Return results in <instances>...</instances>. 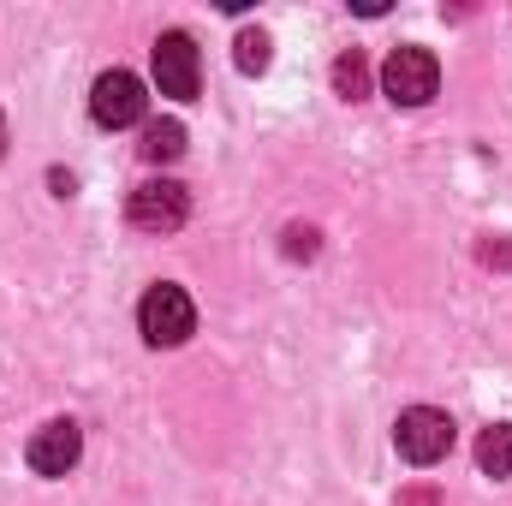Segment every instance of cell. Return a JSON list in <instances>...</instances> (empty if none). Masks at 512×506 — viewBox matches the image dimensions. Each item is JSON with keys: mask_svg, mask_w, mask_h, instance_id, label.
Listing matches in <instances>:
<instances>
[{"mask_svg": "<svg viewBox=\"0 0 512 506\" xmlns=\"http://www.w3.org/2000/svg\"><path fill=\"white\" fill-rule=\"evenodd\" d=\"M382 90L393 108H423L441 90V60L429 48H393L382 66Z\"/></svg>", "mask_w": 512, "mask_h": 506, "instance_id": "3957f363", "label": "cell"}, {"mask_svg": "<svg viewBox=\"0 0 512 506\" xmlns=\"http://www.w3.org/2000/svg\"><path fill=\"white\" fill-rule=\"evenodd\" d=\"M334 90H340L346 102H364V96H370V66H364V54H358V48L334 60Z\"/></svg>", "mask_w": 512, "mask_h": 506, "instance_id": "30bf717a", "label": "cell"}, {"mask_svg": "<svg viewBox=\"0 0 512 506\" xmlns=\"http://www.w3.org/2000/svg\"><path fill=\"white\" fill-rule=\"evenodd\" d=\"M78 453H84V429H78L72 417H54V423H42V429L30 435L24 465H30L36 477H66V471L78 465Z\"/></svg>", "mask_w": 512, "mask_h": 506, "instance_id": "52a82bcc", "label": "cell"}, {"mask_svg": "<svg viewBox=\"0 0 512 506\" xmlns=\"http://www.w3.org/2000/svg\"><path fill=\"white\" fill-rule=\"evenodd\" d=\"M233 60H239V72H268V60H274V54H268V36H262V30H245Z\"/></svg>", "mask_w": 512, "mask_h": 506, "instance_id": "8fae6325", "label": "cell"}, {"mask_svg": "<svg viewBox=\"0 0 512 506\" xmlns=\"http://www.w3.org/2000/svg\"><path fill=\"white\" fill-rule=\"evenodd\" d=\"M203 84V66H197V42L185 30H167L155 36V90L173 96V102H191Z\"/></svg>", "mask_w": 512, "mask_h": 506, "instance_id": "5b68a950", "label": "cell"}, {"mask_svg": "<svg viewBox=\"0 0 512 506\" xmlns=\"http://www.w3.org/2000/svg\"><path fill=\"white\" fill-rule=\"evenodd\" d=\"M393 447H399L405 465H441L453 453V417L435 411V405H411L393 423Z\"/></svg>", "mask_w": 512, "mask_h": 506, "instance_id": "7a4b0ae2", "label": "cell"}, {"mask_svg": "<svg viewBox=\"0 0 512 506\" xmlns=\"http://www.w3.org/2000/svg\"><path fill=\"white\" fill-rule=\"evenodd\" d=\"M143 108H149V96H143V84L131 78V72H102L96 78V90H90V120L102 131H126L143 120Z\"/></svg>", "mask_w": 512, "mask_h": 506, "instance_id": "8992f818", "label": "cell"}, {"mask_svg": "<svg viewBox=\"0 0 512 506\" xmlns=\"http://www.w3.org/2000/svg\"><path fill=\"white\" fill-rule=\"evenodd\" d=\"M0 155H6V120H0Z\"/></svg>", "mask_w": 512, "mask_h": 506, "instance_id": "4fadbf2b", "label": "cell"}, {"mask_svg": "<svg viewBox=\"0 0 512 506\" xmlns=\"http://www.w3.org/2000/svg\"><path fill=\"white\" fill-rule=\"evenodd\" d=\"M126 215H131V227H143V233H179L185 215H191V197H185V185H173V179H143V185L131 191Z\"/></svg>", "mask_w": 512, "mask_h": 506, "instance_id": "277c9868", "label": "cell"}, {"mask_svg": "<svg viewBox=\"0 0 512 506\" xmlns=\"http://www.w3.org/2000/svg\"><path fill=\"white\" fill-rule=\"evenodd\" d=\"M286 256H316V233L310 227H286Z\"/></svg>", "mask_w": 512, "mask_h": 506, "instance_id": "7c38bea8", "label": "cell"}, {"mask_svg": "<svg viewBox=\"0 0 512 506\" xmlns=\"http://www.w3.org/2000/svg\"><path fill=\"white\" fill-rule=\"evenodd\" d=\"M137 334H143L149 346H185V340L197 334V304H191V292L173 286V280L149 286L143 304H137Z\"/></svg>", "mask_w": 512, "mask_h": 506, "instance_id": "6da1fadb", "label": "cell"}, {"mask_svg": "<svg viewBox=\"0 0 512 506\" xmlns=\"http://www.w3.org/2000/svg\"><path fill=\"white\" fill-rule=\"evenodd\" d=\"M477 465L483 477H512V423H489L477 435Z\"/></svg>", "mask_w": 512, "mask_h": 506, "instance_id": "ba28073f", "label": "cell"}, {"mask_svg": "<svg viewBox=\"0 0 512 506\" xmlns=\"http://www.w3.org/2000/svg\"><path fill=\"white\" fill-rule=\"evenodd\" d=\"M137 149H143V161H155V167H161V161H179V155H185V126H179V120H155V126L143 131Z\"/></svg>", "mask_w": 512, "mask_h": 506, "instance_id": "9c48e42d", "label": "cell"}]
</instances>
